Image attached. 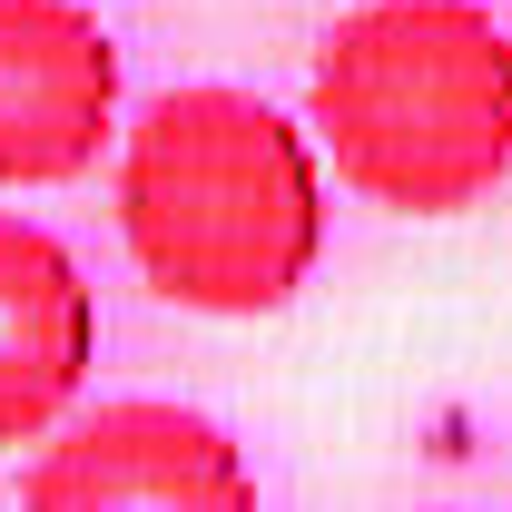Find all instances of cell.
Masks as SVG:
<instances>
[{
	"instance_id": "3",
	"label": "cell",
	"mask_w": 512,
	"mask_h": 512,
	"mask_svg": "<svg viewBox=\"0 0 512 512\" xmlns=\"http://www.w3.org/2000/svg\"><path fill=\"white\" fill-rule=\"evenodd\" d=\"M20 512H256V473L227 424L138 394L40 434Z\"/></svg>"
},
{
	"instance_id": "5",
	"label": "cell",
	"mask_w": 512,
	"mask_h": 512,
	"mask_svg": "<svg viewBox=\"0 0 512 512\" xmlns=\"http://www.w3.org/2000/svg\"><path fill=\"white\" fill-rule=\"evenodd\" d=\"M99 365V296L79 276V256L0 207V453L60 434L69 404L89 394Z\"/></svg>"
},
{
	"instance_id": "4",
	"label": "cell",
	"mask_w": 512,
	"mask_h": 512,
	"mask_svg": "<svg viewBox=\"0 0 512 512\" xmlns=\"http://www.w3.org/2000/svg\"><path fill=\"white\" fill-rule=\"evenodd\" d=\"M119 138V40L79 0H0V188H69Z\"/></svg>"
},
{
	"instance_id": "2",
	"label": "cell",
	"mask_w": 512,
	"mask_h": 512,
	"mask_svg": "<svg viewBox=\"0 0 512 512\" xmlns=\"http://www.w3.org/2000/svg\"><path fill=\"white\" fill-rule=\"evenodd\" d=\"M306 128L394 217H463L512 178V30L483 0H365L325 30Z\"/></svg>"
},
{
	"instance_id": "1",
	"label": "cell",
	"mask_w": 512,
	"mask_h": 512,
	"mask_svg": "<svg viewBox=\"0 0 512 512\" xmlns=\"http://www.w3.org/2000/svg\"><path fill=\"white\" fill-rule=\"evenodd\" d=\"M119 237L188 316H276L325 256L316 128L256 89H168L119 128Z\"/></svg>"
}]
</instances>
